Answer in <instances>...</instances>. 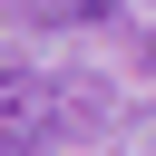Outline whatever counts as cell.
<instances>
[{
	"label": "cell",
	"mask_w": 156,
	"mask_h": 156,
	"mask_svg": "<svg viewBox=\"0 0 156 156\" xmlns=\"http://www.w3.org/2000/svg\"><path fill=\"white\" fill-rule=\"evenodd\" d=\"M117 0H0V29H88Z\"/></svg>",
	"instance_id": "cell-2"
},
{
	"label": "cell",
	"mask_w": 156,
	"mask_h": 156,
	"mask_svg": "<svg viewBox=\"0 0 156 156\" xmlns=\"http://www.w3.org/2000/svg\"><path fill=\"white\" fill-rule=\"evenodd\" d=\"M107 127V88L88 68H0V156H49Z\"/></svg>",
	"instance_id": "cell-1"
}]
</instances>
